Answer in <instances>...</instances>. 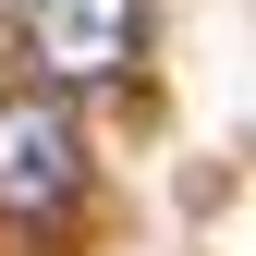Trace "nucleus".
<instances>
[{"mask_svg":"<svg viewBox=\"0 0 256 256\" xmlns=\"http://www.w3.org/2000/svg\"><path fill=\"white\" fill-rule=\"evenodd\" d=\"M74 183H86V134H74V110L37 98V86H12V98H0V220H49Z\"/></svg>","mask_w":256,"mask_h":256,"instance_id":"nucleus-1","label":"nucleus"},{"mask_svg":"<svg viewBox=\"0 0 256 256\" xmlns=\"http://www.w3.org/2000/svg\"><path fill=\"white\" fill-rule=\"evenodd\" d=\"M24 49L49 86H110L146 49V0H24Z\"/></svg>","mask_w":256,"mask_h":256,"instance_id":"nucleus-2","label":"nucleus"}]
</instances>
